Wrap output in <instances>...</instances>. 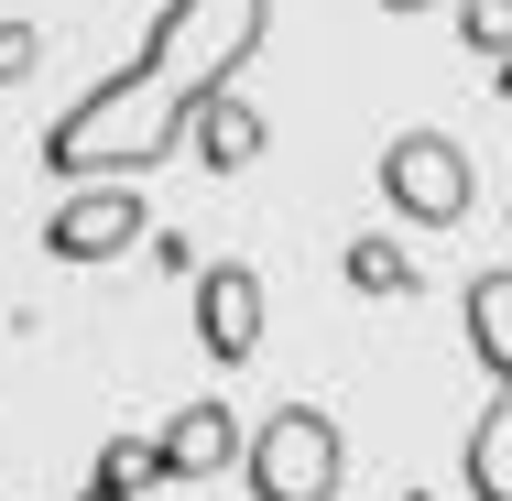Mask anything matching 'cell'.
Returning <instances> with one entry per match:
<instances>
[{"label": "cell", "mask_w": 512, "mask_h": 501, "mask_svg": "<svg viewBox=\"0 0 512 501\" xmlns=\"http://www.w3.org/2000/svg\"><path fill=\"white\" fill-rule=\"evenodd\" d=\"M262 33H273V0H164L153 44L44 131V175L55 186H142V164H164L186 142V120L218 88H240Z\"/></svg>", "instance_id": "1"}, {"label": "cell", "mask_w": 512, "mask_h": 501, "mask_svg": "<svg viewBox=\"0 0 512 501\" xmlns=\"http://www.w3.org/2000/svg\"><path fill=\"white\" fill-rule=\"evenodd\" d=\"M458 44L491 55V66H512V0H458Z\"/></svg>", "instance_id": "12"}, {"label": "cell", "mask_w": 512, "mask_h": 501, "mask_svg": "<svg viewBox=\"0 0 512 501\" xmlns=\"http://www.w3.org/2000/svg\"><path fill=\"white\" fill-rule=\"evenodd\" d=\"M131 240H153L142 186H66V197L44 207V251L55 262H120Z\"/></svg>", "instance_id": "4"}, {"label": "cell", "mask_w": 512, "mask_h": 501, "mask_svg": "<svg viewBox=\"0 0 512 501\" xmlns=\"http://www.w3.org/2000/svg\"><path fill=\"white\" fill-rule=\"evenodd\" d=\"M458 491L469 501H512V393L480 403V425H469V447H458Z\"/></svg>", "instance_id": "8"}, {"label": "cell", "mask_w": 512, "mask_h": 501, "mask_svg": "<svg viewBox=\"0 0 512 501\" xmlns=\"http://www.w3.org/2000/svg\"><path fill=\"white\" fill-rule=\"evenodd\" d=\"M186 142H197V164H207V175H251V164H262V142H273V120L240 99V88H218V99L186 120Z\"/></svg>", "instance_id": "7"}, {"label": "cell", "mask_w": 512, "mask_h": 501, "mask_svg": "<svg viewBox=\"0 0 512 501\" xmlns=\"http://www.w3.org/2000/svg\"><path fill=\"white\" fill-rule=\"evenodd\" d=\"M33 66H44V22H22V11H11V22H0V88H22Z\"/></svg>", "instance_id": "13"}, {"label": "cell", "mask_w": 512, "mask_h": 501, "mask_svg": "<svg viewBox=\"0 0 512 501\" xmlns=\"http://www.w3.org/2000/svg\"><path fill=\"white\" fill-rule=\"evenodd\" d=\"M458 305H469V349H480V371L512 393V262H502V273H480Z\"/></svg>", "instance_id": "10"}, {"label": "cell", "mask_w": 512, "mask_h": 501, "mask_svg": "<svg viewBox=\"0 0 512 501\" xmlns=\"http://www.w3.org/2000/svg\"><path fill=\"white\" fill-rule=\"evenodd\" d=\"M240 480H251V501H338V480H349V436H338V414H327V403H284V414H262V425L240 436Z\"/></svg>", "instance_id": "2"}, {"label": "cell", "mask_w": 512, "mask_h": 501, "mask_svg": "<svg viewBox=\"0 0 512 501\" xmlns=\"http://www.w3.org/2000/svg\"><path fill=\"white\" fill-rule=\"evenodd\" d=\"M382 207H393L404 229H458V218L480 207L469 142H458V131H393V142H382Z\"/></svg>", "instance_id": "3"}, {"label": "cell", "mask_w": 512, "mask_h": 501, "mask_svg": "<svg viewBox=\"0 0 512 501\" xmlns=\"http://www.w3.org/2000/svg\"><path fill=\"white\" fill-rule=\"evenodd\" d=\"M240 414H229V393H197L164 436H153V458H164V480H218V469H240Z\"/></svg>", "instance_id": "6"}, {"label": "cell", "mask_w": 512, "mask_h": 501, "mask_svg": "<svg viewBox=\"0 0 512 501\" xmlns=\"http://www.w3.org/2000/svg\"><path fill=\"white\" fill-rule=\"evenodd\" d=\"M338 273H349V295H360V305H404L414 284H425V273H414V251L393 240V229H360V240L338 251Z\"/></svg>", "instance_id": "9"}, {"label": "cell", "mask_w": 512, "mask_h": 501, "mask_svg": "<svg viewBox=\"0 0 512 501\" xmlns=\"http://www.w3.org/2000/svg\"><path fill=\"white\" fill-rule=\"evenodd\" d=\"M99 491H120V501L164 491V458H153V436H109V447H99Z\"/></svg>", "instance_id": "11"}, {"label": "cell", "mask_w": 512, "mask_h": 501, "mask_svg": "<svg viewBox=\"0 0 512 501\" xmlns=\"http://www.w3.org/2000/svg\"><path fill=\"white\" fill-rule=\"evenodd\" d=\"M382 11H436V0H382Z\"/></svg>", "instance_id": "14"}, {"label": "cell", "mask_w": 512, "mask_h": 501, "mask_svg": "<svg viewBox=\"0 0 512 501\" xmlns=\"http://www.w3.org/2000/svg\"><path fill=\"white\" fill-rule=\"evenodd\" d=\"M197 349L218 371L262 360V273L251 262H197Z\"/></svg>", "instance_id": "5"}, {"label": "cell", "mask_w": 512, "mask_h": 501, "mask_svg": "<svg viewBox=\"0 0 512 501\" xmlns=\"http://www.w3.org/2000/svg\"><path fill=\"white\" fill-rule=\"evenodd\" d=\"M77 501H120V491H99V480H88V491H77Z\"/></svg>", "instance_id": "15"}]
</instances>
